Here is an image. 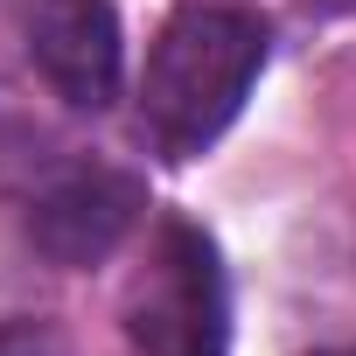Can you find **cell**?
<instances>
[{"instance_id":"cell-6","label":"cell","mask_w":356,"mask_h":356,"mask_svg":"<svg viewBox=\"0 0 356 356\" xmlns=\"http://www.w3.org/2000/svg\"><path fill=\"white\" fill-rule=\"evenodd\" d=\"M314 8H328V15H356V0H314Z\"/></svg>"},{"instance_id":"cell-7","label":"cell","mask_w":356,"mask_h":356,"mask_svg":"<svg viewBox=\"0 0 356 356\" xmlns=\"http://www.w3.org/2000/svg\"><path fill=\"white\" fill-rule=\"evenodd\" d=\"M321 356H356V349H321Z\"/></svg>"},{"instance_id":"cell-5","label":"cell","mask_w":356,"mask_h":356,"mask_svg":"<svg viewBox=\"0 0 356 356\" xmlns=\"http://www.w3.org/2000/svg\"><path fill=\"white\" fill-rule=\"evenodd\" d=\"M0 356H63V335L49 321H0Z\"/></svg>"},{"instance_id":"cell-3","label":"cell","mask_w":356,"mask_h":356,"mask_svg":"<svg viewBox=\"0 0 356 356\" xmlns=\"http://www.w3.org/2000/svg\"><path fill=\"white\" fill-rule=\"evenodd\" d=\"M147 217V189H140V175L112 168V161H63L49 168L35 196H29V245L63 266V273H84V266H105L133 224Z\"/></svg>"},{"instance_id":"cell-1","label":"cell","mask_w":356,"mask_h":356,"mask_svg":"<svg viewBox=\"0 0 356 356\" xmlns=\"http://www.w3.org/2000/svg\"><path fill=\"white\" fill-rule=\"evenodd\" d=\"M266 70V29L245 8H182L147 49L140 126L161 154H203L252 98Z\"/></svg>"},{"instance_id":"cell-4","label":"cell","mask_w":356,"mask_h":356,"mask_svg":"<svg viewBox=\"0 0 356 356\" xmlns=\"http://www.w3.org/2000/svg\"><path fill=\"white\" fill-rule=\"evenodd\" d=\"M29 63L70 112H105L126 84V35L112 0H35L29 22Z\"/></svg>"},{"instance_id":"cell-2","label":"cell","mask_w":356,"mask_h":356,"mask_svg":"<svg viewBox=\"0 0 356 356\" xmlns=\"http://www.w3.org/2000/svg\"><path fill=\"white\" fill-rule=\"evenodd\" d=\"M126 335L140 356H224V266L189 224H161L147 266L126 280Z\"/></svg>"}]
</instances>
